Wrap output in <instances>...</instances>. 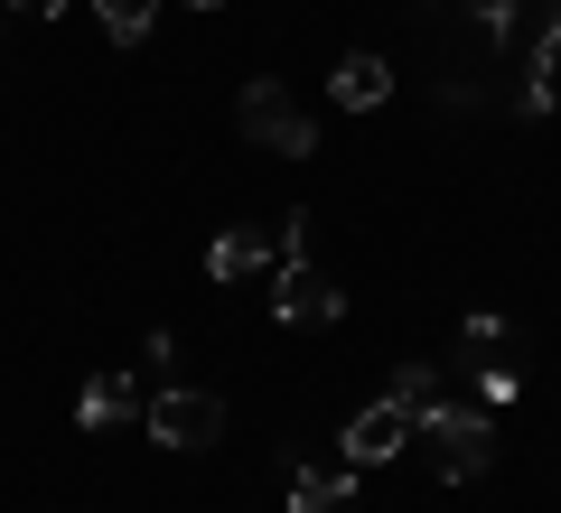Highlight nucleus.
<instances>
[{
    "instance_id": "nucleus-1",
    "label": "nucleus",
    "mask_w": 561,
    "mask_h": 513,
    "mask_svg": "<svg viewBox=\"0 0 561 513\" xmlns=\"http://www.w3.org/2000/svg\"><path fill=\"white\" fill-rule=\"evenodd\" d=\"M412 448H431V476H440V486H478V476L496 467V420L431 401V411L412 420Z\"/></svg>"
},
{
    "instance_id": "nucleus-2",
    "label": "nucleus",
    "mask_w": 561,
    "mask_h": 513,
    "mask_svg": "<svg viewBox=\"0 0 561 513\" xmlns=\"http://www.w3.org/2000/svg\"><path fill=\"white\" fill-rule=\"evenodd\" d=\"M234 121H243V140H253V150H280V159H309V150H319V121L280 94L272 75H253V84L234 94Z\"/></svg>"
},
{
    "instance_id": "nucleus-3",
    "label": "nucleus",
    "mask_w": 561,
    "mask_h": 513,
    "mask_svg": "<svg viewBox=\"0 0 561 513\" xmlns=\"http://www.w3.org/2000/svg\"><path fill=\"white\" fill-rule=\"evenodd\" d=\"M337 308H346L337 280H328L309 253L280 261V280H272V317H280V327H337Z\"/></svg>"
},
{
    "instance_id": "nucleus-4",
    "label": "nucleus",
    "mask_w": 561,
    "mask_h": 513,
    "mask_svg": "<svg viewBox=\"0 0 561 513\" xmlns=\"http://www.w3.org/2000/svg\"><path fill=\"white\" fill-rule=\"evenodd\" d=\"M140 420H150L160 448H216V439H225V401L216 393H187V383H179V393H160Z\"/></svg>"
},
{
    "instance_id": "nucleus-5",
    "label": "nucleus",
    "mask_w": 561,
    "mask_h": 513,
    "mask_svg": "<svg viewBox=\"0 0 561 513\" xmlns=\"http://www.w3.org/2000/svg\"><path fill=\"white\" fill-rule=\"evenodd\" d=\"M337 448H346V467H383V457H402V448H412V411H402V401L383 393L375 411H356V420H346V439H337Z\"/></svg>"
},
{
    "instance_id": "nucleus-6",
    "label": "nucleus",
    "mask_w": 561,
    "mask_h": 513,
    "mask_svg": "<svg viewBox=\"0 0 561 513\" xmlns=\"http://www.w3.org/2000/svg\"><path fill=\"white\" fill-rule=\"evenodd\" d=\"M356 476L365 467H346V457H337V467H319V457L290 467V513H346V504H356Z\"/></svg>"
},
{
    "instance_id": "nucleus-7",
    "label": "nucleus",
    "mask_w": 561,
    "mask_h": 513,
    "mask_svg": "<svg viewBox=\"0 0 561 513\" xmlns=\"http://www.w3.org/2000/svg\"><path fill=\"white\" fill-rule=\"evenodd\" d=\"M328 94H337L346 113H383V103H393V66H383V57H365V47H356V57H337Z\"/></svg>"
},
{
    "instance_id": "nucleus-8",
    "label": "nucleus",
    "mask_w": 561,
    "mask_h": 513,
    "mask_svg": "<svg viewBox=\"0 0 561 513\" xmlns=\"http://www.w3.org/2000/svg\"><path fill=\"white\" fill-rule=\"evenodd\" d=\"M552 103H561V20L534 38V66H524V84H515V113L524 121H542Z\"/></svg>"
},
{
    "instance_id": "nucleus-9",
    "label": "nucleus",
    "mask_w": 561,
    "mask_h": 513,
    "mask_svg": "<svg viewBox=\"0 0 561 513\" xmlns=\"http://www.w3.org/2000/svg\"><path fill=\"white\" fill-rule=\"evenodd\" d=\"M272 253H280L272 234H253V224H234V234H216V243H206V280H253V271H262Z\"/></svg>"
},
{
    "instance_id": "nucleus-10",
    "label": "nucleus",
    "mask_w": 561,
    "mask_h": 513,
    "mask_svg": "<svg viewBox=\"0 0 561 513\" xmlns=\"http://www.w3.org/2000/svg\"><path fill=\"white\" fill-rule=\"evenodd\" d=\"M76 420L84 430H122V420H131V374H94L76 393Z\"/></svg>"
},
{
    "instance_id": "nucleus-11",
    "label": "nucleus",
    "mask_w": 561,
    "mask_h": 513,
    "mask_svg": "<svg viewBox=\"0 0 561 513\" xmlns=\"http://www.w3.org/2000/svg\"><path fill=\"white\" fill-rule=\"evenodd\" d=\"M94 10H103V28H113L122 47H131V38H150V20H160V0H94Z\"/></svg>"
},
{
    "instance_id": "nucleus-12",
    "label": "nucleus",
    "mask_w": 561,
    "mask_h": 513,
    "mask_svg": "<svg viewBox=\"0 0 561 513\" xmlns=\"http://www.w3.org/2000/svg\"><path fill=\"white\" fill-rule=\"evenodd\" d=\"M393 401H402V411H431V401H440V374H431V364H393Z\"/></svg>"
},
{
    "instance_id": "nucleus-13",
    "label": "nucleus",
    "mask_w": 561,
    "mask_h": 513,
    "mask_svg": "<svg viewBox=\"0 0 561 513\" xmlns=\"http://www.w3.org/2000/svg\"><path fill=\"white\" fill-rule=\"evenodd\" d=\"M10 10H28V20H57V10H66V0H10Z\"/></svg>"
},
{
    "instance_id": "nucleus-14",
    "label": "nucleus",
    "mask_w": 561,
    "mask_h": 513,
    "mask_svg": "<svg viewBox=\"0 0 561 513\" xmlns=\"http://www.w3.org/2000/svg\"><path fill=\"white\" fill-rule=\"evenodd\" d=\"M197 10H225V0H197Z\"/></svg>"
}]
</instances>
